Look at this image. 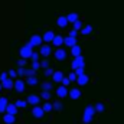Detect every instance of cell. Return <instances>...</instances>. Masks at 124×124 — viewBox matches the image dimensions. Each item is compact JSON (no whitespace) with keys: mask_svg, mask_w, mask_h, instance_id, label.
<instances>
[{"mask_svg":"<svg viewBox=\"0 0 124 124\" xmlns=\"http://www.w3.org/2000/svg\"><path fill=\"white\" fill-rule=\"evenodd\" d=\"M95 113H97L95 107H94V105H91V104H88V105L85 107L84 113H82V118H81L82 124H90V123H91V121L94 120V116H95Z\"/></svg>","mask_w":124,"mask_h":124,"instance_id":"6da1fadb","label":"cell"},{"mask_svg":"<svg viewBox=\"0 0 124 124\" xmlns=\"http://www.w3.org/2000/svg\"><path fill=\"white\" fill-rule=\"evenodd\" d=\"M33 45H32L31 42H26L20 49H19V55H20V58H26V59H31L32 54H33Z\"/></svg>","mask_w":124,"mask_h":124,"instance_id":"7a4b0ae2","label":"cell"},{"mask_svg":"<svg viewBox=\"0 0 124 124\" xmlns=\"http://www.w3.org/2000/svg\"><path fill=\"white\" fill-rule=\"evenodd\" d=\"M46 113H45V110H43V107L42 105H33V108H32V116H33V118H36V120H40V118H43V116H45Z\"/></svg>","mask_w":124,"mask_h":124,"instance_id":"3957f363","label":"cell"},{"mask_svg":"<svg viewBox=\"0 0 124 124\" xmlns=\"http://www.w3.org/2000/svg\"><path fill=\"white\" fill-rule=\"evenodd\" d=\"M66 56H68V52H66L62 46L56 48V49L54 51V58H55L56 61H59V62L65 61V59H66Z\"/></svg>","mask_w":124,"mask_h":124,"instance_id":"277c9868","label":"cell"},{"mask_svg":"<svg viewBox=\"0 0 124 124\" xmlns=\"http://www.w3.org/2000/svg\"><path fill=\"white\" fill-rule=\"evenodd\" d=\"M25 88H26V81H23V79H20V78H16L15 79V91L17 94H23L25 93Z\"/></svg>","mask_w":124,"mask_h":124,"instance_id":"5b68a950","label":"cell"},{"mask_svg":"<svg viewBox=\"0 0 124 124\" xmlns=\"http://www.w3.org/2000/svg\"><path fill=\"white\" fill-rule=\"evenodd\" d=\"M39 52H40V56H43V58H48V56H51V54H54V51L51 48V43L40 45L39 46Z\"/></svg>","mask_w":124,"mask_h":124,"instance_id":"8992f818","label":"cell"},{"mask_svg":"<svg viewBox=\"0 0 124 124\" xmlns=\"http://www.w3.org/2000/svg\"><path fill=\"white\" fill-rule=\"evenodd\" d=\"M79 66H85V59H84L82 55L75 56V58L72 59V62H71V68H72V71H75V69L79 68Z\"/></svg>","mask_w":124,"mask_h":124,"instance_id":"52a82bcc","label":"cell"},{"mask_svg":"<svg viewBox=\"0 0 124 124\" xmlns=\"http://www.w3.org/2000/svg\"><path fill=\"white\" fill-rule=\"evenodd\" d=\"M29 42H31L32 45H33V48H35V46H38V48H39V46L43 43V36H40V35L35 33V35H32V36H31Z\"/></svg>","mask_w":124,"mask_h":124,"instance_id":"ba28073f","label":"cell"},{"mask_svg":"<svg viewBox=\"0 0 124 124\" xmlns=\"http://www.w3.org/2000/svg\"><path fill=\"white\" fill-rule=\"evenodd\" d=\"M68 95H69V90H68V87H65V85H59V87L56 88V97H58V98L63 100V98L68 97Z\"/></svg>","mask_w":124,"mask_h":124,"instance_id":"9c48e42d","label":"cell"},{"mask_svg":"<svg viewBox=\"0 0 124 124\" xmlns=\"http://www.w3.org/2000/svg\"><path fill=\"white\" fill-rule=\"evenodd\" d=\"M26 100H28V102H29L31 105H38V104L40 102L42 97H40V95H38V94H29V95L26 97Z\"/></svg>","mask_w":124,"mask_h":124,"instance_id":"30bf717a","label":"cell"},{"mask_svg":"<svg viewBox=\"0 0 124 124\" xmlns=\"http://www.w3.org/2000/svg\"><path fill=\"white\" fill-rule=\"evenodd\" d=\"M1 85H3V90H6V91H10V90H13V88H15V79L9 77L7 79L1 81Z\"/></svg>","mask_w":124,"mask_h":124,"instance_id":"8fae6325","label":"cell"},{"mask_svg":"<svg viewBox=\"0 0 124 124\" xmlns=\"http://www.w3.org/2000/svg\"><path fill=\"white\" fill-rule=\"evenodd\" d=\"M68 25H69V20H68L66 16H59V17L56 19V26H58L59 29H65V28H68Z\"/></svg>","mask_w":124,"mask_h":124,"instance_id":"7c38bea8","label":"cell"},{"mask_svg":"<svg viewBox=\"0 0 124 124\" xmlns=\"http://www.w3.org/2000/svg\"><path fill=\"white\" fill-rule=\"evenodd\" d=\"M81 95H82V93H81V90L79 88H77V87H74V88H71L69 90V98L71 100H79L81 98Z\"/></svg>","mask_w":124,"mask_h":124,"instance_id":"4fadbf2b","label":"cell"},{"mask_svg":"<svg viewBox=\"0 0 124 124\" xmlns=\"http://www.w3.org/2000/svg\"><path fill=\"white\" fill-rule=\"evenodd\" d=\"M52 45H54L55 48H59L62 45H65V38H63L62 35H55V38H54V40H52Z\"/></svg>","mask_w":124,"mask_h":124,"instance_id":"5bb4252c","label":"cell"},{"mask_svg":"<svg viewBox=\"0 0 124 124\" xmlns=\"http://www.w3.org/2000/svg\"><path fill=\"white\" fill-rule=\"evenodd\" d=\"M88 82H90V77H88L87 74L79 75V77H78V79H77V84H78V85H81V87L88 85Z\"/></svg>","mask_w":124,"mask_h":124,"instance_id":"9a60e30c","label":"cell"},{"mask_svg":"<svg viewBox=\"0 0 124 124\" xmlns=\"http://www.w3.org/2000/svg\"><path fill=\"white\" fill-rule=\"evenodd\" d=\"M6 113H9V114H12V116H17L19 107H17L15 102H9V105H7V108H6Z\"/></svg>","mask_w":124,"mask_h":124,"instance_id":"2e32d148","label":"cell"},{"mask_svg":"<svg viewBox=\"0 0 124 124\" xmlns=\"http://www.w3.org/2000/svg\"><path fill=\"white\" fill-rule=\"evenodd\" d=\"M26 85H29V87H36V85H39V78L36 77V75H32V77H26Z\"/></svg>","mask_w":124,"mask_h":124,"instance_id":"e0dca14e","label":"cell"},{"mask_svg":"<svg viewBox=\"0 0 124 124\" xmlns=\"http://www.w3.org/2000/svg\"><path fill=\"white\" fill-rule=\"evenodd\" d=\"M3 123L4 124H15L16 123V116H12L9 113L3 114Z\"/></svg>","mask_w":124,"mask_h":124,"instance_id":"ac0fdd59","label":"cell"},{"mask_svg":"<svg viewBox=\"0 0 124 124\" xmlns=\"http://www.w3.org/2000/svg\"><path fill=\"white\" fill-rule=\"evenodd\" d=\"M42 36H43V42H45V43H52V40H54V38H55V33L52 31H46Z\"/></svg>","mask_w":124,"mask_h":124,"instance_id":"d6986e66","label":"cell"},{"mask_svg":"<svg viewBox=\"0 0 124 124\" xmlns=\"http://www.w3.org/2000/svg\"><path fill=\"white\" fill-rule=\"evenodd\" d=\"M94 107H95V110H97L98 114H101V113H104V111L107 110V104H105L104 101H97V102L94 104Z\"/></svg>","mask_w":124,"mask_h":124,"instance_id":"ffe728a7","label":"cell"},{"mask_svg":"<svg viewBox=\"0 0 124 124\" xmlns=\"http://www.w3.org/2000/svg\"><path fill=\"white\" fill-rule=\"evenodd\" d=\"M63 108H65V105H63V102H62L61 98H58L56 101H54V111H56V113H62Z\"/></svg>","mask_w":124,"mask_h":124,"instance_id":"44dd1931","label":"cell"},{"mask_svg":"<svg viewBox=\"0 0 124 124\" xmlns=\"http://www.w3.org/2000/svg\"><path fill=\"white\" fill-rule=\"evenodd\" d=\"M71 55H72V58H75V56H79V55H82V48L77 43V45H74L72 48H71Z\"/></svg>","mask_w":124,"mask_h":124,"instance_id":"7402d4cb","label":"cell"},{"mask_svg":"<svg viewBox=\"0 0 124 124\" xmlns=\"http://www.w3.org/2000/svg\"><path fill=\"white\" fill-rule=\"evenodd\" d=\"M63 78H65V77H63L62 71H55V74L52 75V81H54V82H56V84H61Z\"/></svg>","mask_w":124,"mask_h":124,"instance_id":"603a6c76","label":"cell"},{"mask_svg":"<svg viewBox=\"0 0 124 124\" xmlns=\"http://www.w3.org/2000/svg\"><path fill=\"white\" fill-rule=\"evenodd\" d=\"M93 31H94V28L91 25H84V28L79 31V33H81L82 36H90V35L93 33Z\"/></svg>","mask_w":124,"mask_h":124,"instance_id":"cb8c5ba5","label":"cell"},{"mask_svg":"<svg viewBox=\"0 0 124 124\" xmlns=\"http://www.w3.org/2000/svg\"><path fill=\"white\" fill-rule=\"evenodd\" d=\"M74 45H77V38H74V36H66L65 38V46H68V48H72Z\"/></svg>","mask_w":124,"mask_h":124,"instance_id":"d4e9b609","label":"cell"},{"mask_svg":"<svg viewBox=\"0 0 124 124\" xmlns=\"http://www.w3.org/2000/svg\"><path fill=\"white\" fill-rule=\"evenodd\" d=\"M15 104H16V105H17L19 108H26L29 102H28V100H22V98H16V100H15Z\"/></svg>","mask_w":124,"mask_h":124,"instance_id":"484cf974","label":"cell"},{"mask_svg":"<svg viewBox=\"0 0 124 124\" xmlns=\"http://www.w3.org/2000/svg\"><path fill=\"white\" fill-rule=\"evenodd\" d=\"M66 17H68L69 23H74V22H77V20L79 19V15H78V13H75V12H71V13H68V15H66Z\"/></svg>","mask_w":124,"mask_h":124,"instance_id":"4316f807","label":"cell"},{"mask_svg":"<svg viewBox=\"0 0 124 124\" xmlns=\"http://www.w3.org/2000/svg\"><path fill=\"white\" fill-rule=\"evenodd\" d=\"M39 87H40V90L52 91V84H51V81H43V82H40V84H39Z\"/></svg>","mask_w":124,"mask_h":124,"instance_id":"83f0119b","label":"cell"},{"mask_svg":"<svg viewBox=\"0 0 124 124\" xmlns=\"http://www.w3.org/2000/svg\"><path fill=\"white\" fill-rule=\"evenodd\" d=\"M42 107H43L45 113H52L54 111V102H51V101H45V104Z\"/></svg>","mask_w":124,"mask_h":124,"instance_id":"f1b7e54d","label":"cell"},{"mask_svg":"<svg viewBox=\"0 0 124 124\" xmlns=\"http://www.w3.org/2000/svg\"><path fill=\"white\" fill-rule=\"evenodd\" d=\"M40 97H42V100H43V101H51V98H52V94H51V91H45V90H42Z\"/></svg>","mask_w":124,"mask_h":124,"instance_id":"f546056e","label":"cell"},{"mask_svg":"<svg viewBox=\"0 0 124 124\" xmlns=\"http://www.w3.org/2000/svg\"><path fill=\"white\" fill-rule=\"evenodd\" d=\"M54 74H55V69H54L52 66H49V68H46V69L43 71V75H45L46 78H51V77H52Z\"/></svg>","mask_w":124,"mask_h":124,"instance_id":"4dcf8cb0","label":"cell"},{"mask_svg":"<svg viewBox=\"0 0 124 124\" xmlns=\"http://www.w3.org/2000/svg\"><path fill=\"white\" fill-rule=\"evenodd\" d=\"M72 25H74V29H77V31H81V29L84 28V22H82L81 19H78V20H77V22H74Z\"/></svg>","mask_w":124,"mask_h":124,"instance_id":"1f68e13d","label":"cell"},{"mask_svg":"<svg viewBox=\"0 0 124 124\" xmlns=\"http://www.w3.org/2000/svg\"><path fill=\"white\" fill-rule=\"evenodd\" d=\"M16 71H17V77H26V71H28V68H26V66H19Z\"/></svg>","mask_w":124,"mask_h":124,"instance_id":"d6a6232c","label":"cell"},{"mask_svg":"<svg viewBox=\"0 0 124 124\" xmlns=\"http://www.w3.org/2000/svg\"><path fill=\"white\" fill-rule=\"evenodd\" d=\"M31 68H33L35 71H39V69L42 68V65H40V61H33V62H31Z\"/></svg>","mask_w":124,"mask_h":124,"instance_id":"836d02e7","label":"cell"},{"mask_svg":"<svg viewBox=\"0 0 124 124\" xmlns=\"http://www.w3.org/2000/svg\"><path fill=\"white\" fill-rule=\"evenodd\" d=\"M0 105L4 107V108H7V105H9V100H7V97H0Z\"/></svg>","mask_w":124,"mask_h":124,"instance_id":"e575fe53","label":"cell"},{"mask_svg":"<svg viewBox=\"0 0 124 124\" xmlns=\"http://www.w3.org/2000/svg\"><path fill=\"white\" fill-rule=\"evenodd\" d=\"M68 78L71 79V82H77V79H78V75L75 74V71H72L71 74H68Z\"/></svg>","mask_w":124,"mask_h":124,"instance_id":"d590c367","label":"cell"},{"mask_svg":"<svg viewBox=\"0 0 124 124\" xmlns=\"http://www.w3.org/2000/svg\"><path fill=\"white\" fill-rule=\"evenodd\" d=\"M7 72H9V77H10V78H13V79H16V77H17V71H16V69H13V68H10V69H9Z\"/></svg>","mask_w":124,"mask_h":124,"instance_id":"8d00e7d4","label":"cell"},{"mask_svg":"<svg viewBox=\"0 0 124 124\" xmlns=\"http://www.w3.org/2000/svg\"><path fill=\"white\" fill-rule=\"evenodd\" d=\"M40 65H42V68H43V69H46V68H49V66H51V63H49V61H48V58H43V59L40 61Z\"/></svg>","mask_w":124,"mask_h":124,"instance_id":"74e56055","label":"cell"},{"mask_svg":"<svg viewBox=\"0 0 124 124\" xmlns=\"http://www.w3.org/2000/svg\"><path fill=\"white\" fill-rule=\"evenodd\" d=\"M17 66H26V63H28V59L26 58H20V59H17Z\"/></svg>","mask_w":124,"mask_h":124,"instance_id":"f35d334b","label":"cell"},{"mask_svg":"<svg viewBox=\"0 0 124 124\" xmlns=\"http://www.w3.org/2000/svg\"><path fill=\"white\" fill-rule=\"evenodd\" d=\"M75 74L79 77V75H82V74H85V66H79V68H77L75 69Z\"/></svg>","mask_w":124,"mask_h":124,"instance_id":"ab89813d","label":"cell"},{"mask_svg":"<svg viewBox=\"0 0 124 124\" xmlns=\"http://www.w3.org/2000/svg\"><path fill=\"white\" fill-rule=\"evenodd\" d=\"M39 55H40V52H35L33 51V54H32V56H31V61H39Z\"/></svg>","mask_w":124,"mask_h":124,"instance_id":"60d3db41","label":"cell"},{"mask_svg":"<svg viewBox=\"0 0 124 124\" xmlns=\"http://www.w3.org/2000/svg\"><path fill=\"white\" fill-rule=\"evenodd\" d=\"M32 75H36V71H35L33 68H28V71H26V77H32Z\"/></svg>","mask_w":124,"mask_h":124,"instance_id":"b9f144b4","label":"cell"},{"mask_svg":"<svg viewBox=\"0 0 124 124\" xmlns=\"http://www.w3.org/2000/svg\"><path fill=\"white\" fill-rule=\"evenodd\" d=\"M9 78V72H0V81H4V79H7Z\"/></svg>","mask_w":124,"mask_h":124,"instance_id":"7bdbcfd3","label":"cell"},{"mask_svg":"<svg viewBox=\"0 0 124 124\" xmlns=\"http://www.w3.org/2000/svg\"><path fill=\"white\" fill-rule=\"evenodd\" d=\"M61 84H62V85H65V87H68V85H71V79H69L68 77H65V78L62 79Z\"/></svg>","mask_w":124,"mask_h":124,"instance_id":"ee69618b","label":"cell"},{"mask_svg":"<svg viewBox=\"0 0 124 124\" xmlns=\"http://www.w3.org/2000/svg\"><path fill=\"white\" fill-rule=\"evenodd\" d=\"M78 33H79V31H77V29H71V31H69V36L77 38V36H78Z\"/></svg>","mask_w":124,"mask_h":124,"instance_id":"f6af8a7d","label":"cell"},{"mask_svg":"<svg viewBox=\"0 0 124 124\" xmlns=\"http://www.w3.org/2000/svg\"><path fill=\"white\" fill-rule=\"evenodd\" d=\"M4 113H6V108H4V107H1V105H0V114H4Z\"/></svg>","mask_w":124,"mask_h":124,"instance_id":"bcb514c9","label":"cell"},{"mask_svg":"<svg viewBox=\"0 0 124 124\" xmlns=\"http://www.w3.org/2000/svg\"><path fill=\"white\" fill-rule=\"evenodd\" d=\"M3 90V85H1V81H0V91Z\"/></svg>","mask_w":124,"mask_h":124,"instance_id":"7dc6e473","label":"cell"}]
</instances>
